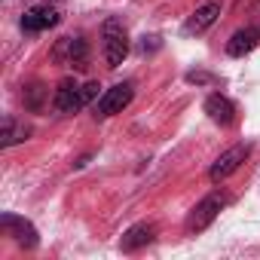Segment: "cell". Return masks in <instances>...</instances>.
Segmentation results:
<instances>
[{
    "instance_id": "9",
    "label": "cell",
    "mask_w": 260,
    "mask_h": 260,
    "mask_svg": "<svg viewBox=\"0 0 260 260\" xmlns=\"http://www.w3.org/2000/svg\"><path fill=\"white\" fill-rule=\"evenodd\" d=\"M217 16H220V4H217V0H205V4L196 7V13L184 22V34H202V31H208L217 22Z\"/></svg>"
},
{
    "instance_id": "14",
    "label": "cell",
    "mask_w": 260,
    "mask_h": 260,
    "mask_svg": "<svg viewBox=\"0 0 260 260\" xmlns=\"http://www.w3.org/2000/svg\"><path fill=\"white\" fill-rule=\"evenodd\" d=\"M43 95H46V89H43L40 83L28 86V89H25V107H28V110H40V107H43Z\"/></svg>"
},
{
    "instance_id": "2",
    "label": "cell",
    "mask_w": 260,
    "mask_h": 260,
    "mask_svg": "<svg viewBox=\"0 0 260 260\" xmlns=\"http://www.w3.org/2000/svg\"><path fill=\"white\" fill-rule=\"evenodd\" d=\"M135 98V86L132 83H116L110 89H104V95L95 101V119H107L113 113H122Z\"/></svg>"
},
{
    "instance_id": "3",
    "label": "cell",
    "mask_w": 260,
    "mask_h": 260,
    "mask_svg": "<svg viewBox=\"0 0 260 260\" xmlns=\"http://www.w3.org/2000/svg\"><path fill=\"white\" fill-rule=\"evenodd\" d=\"M52 58L64 68H74V71H86L89 68V46L83 37H61L52 49Z\"/></svg>"
},
{
    "instance_id": "8",
    "label": "cell",
    "mask_w": 260,
    "mask_h": 260,
    "mask_svg": "<svg viewBox=\"0 0 260 260\" xmlns=\"http://www.w3.org/2000/svg\"><path fill=\"white\" fill-rule=\"evenodd\" d=\"M0 230H4L7 236H13V242L16 245H22V248H37V230H34V223L31 220H25V217H16V214H4L0 217Z\"/></svg>"
},
{
    "instance_id": "13",
    "label": "cell",
    "mask_w": 260,
    "mask_h": 260,
    "mask_svg": "<svg viewBox=\"0 0 260 260\" xmlns=\"http://www.w3.org/2000/svg\"><path fill=\"white\" fill-rule=\"evenodd\" d=\"M0 138H4V141H0L4 147L22 144V141L28 138V128H25V125H19V122H16L13 116H7V119H4V135H0Z\"/></svg>"
},
{
    "instance_id": "4",
    "label": "cell",
    "mask_w": 260,
    "mask_h": 260,
    "mask_svg": "<svg viewBox=\"0 0 260 260\" xmlns=\"http://www.w3.org/2000/svg\"><path fill=\"white\" fill-rule=\"evenodd\" d=\"M223 205H226V196H220V193L205 196V199L190 211V217H187V233H202V230H208V226L214 223V217L220 214Z\"/></svg>"
},
{
    "instance_id": "15",
    "label": "cell",
    "mask_w": 260,
    "mask_h": 260,
    "mask_svg": "<svg viewBox=\"0 0 260 260\" xmlns=\"http://www.w3.org/2000/svg\"><path fill=\"white\" fill-rule=\"evenodd\" d=\"M187 80H190V83H208L211 77H208V74H196V71H193V74H187Z\"/></svg>"
},
{
    "instance_id": "11",
    "label": "cell",
    "mask_w": 260,
    "mask_h": 260,
    "mask_svg": "<svg viewBox=\"0 0 260 260\" xmlns=\"http://www.w3.org/2000/svg\"><path fill=\"white\" fill-rule=\"evenodd\" d=\"M257 43H260V28L248 25V28L236 31V34L226 40V55H230V58H242V55L254 52V49H257Z\"/></svg>"
},
{
    "instance_id": "7",
    "label": "cell",
    "mask_w": 260,
    "mask_h": 260,
    "mask_svg": "<svg viewBox=\"0 0 260 260\" xmlns=\"http://www.w3.org/2000/svg\"><path fill=\"white\" fill-rule=\"evenodd\" d=\"M248 153H251V147L248 144H236V147H230V150H223L217 159H214V166H211V172H208V178L214 181V184H220L223 178H230L245 159H248Z\"/></svg>"
},
{
    "instance_id": "1",
    "label": "cell",
    "mask_w": 260,
    "mask_h": 260,
    "mask_svg": "<svg viewBox=\"0 0 260 260\" xmlns=\"http://www.w3.org/2000/svg\"><path fill=\"white\" fill-rule=\"evenodd\" d=\"M101 49H104L107 68H119L125 61V55H128V34H125L119 19H104V25H101Z\"/></svg>"
},
{
    "instance_id": "12",
    "label": "cell",
    "mask_w": 260,
    "mask_h": 260,
    "mask_svg": "<svg viewBox=\"0 0 260 260\" xmlns=\"http://www.w3.org/2000/svg\"><path fill=\"white\" fill-rule=\"evenodd\" d=\"M153 239H156V226L144 220V223H135V226H128V230L122 233L119 248H122V251H138V248L150 245Z\"/></svg>"
},
{
    "instance_id": "5",
    "label": "cell",
    "mask_w": 260,
    "mask_h": 260,
    "mask_svg": "<svg viewBox=\"0 0 260 260\" xmlns=\"http://www.w3.org/2000/svg\"><path fill=\"white\" fill-rule=\"evenodd\" d=\"M58 22H61V16H58L55 7H49V4H34L31 10L22 13V31H28V34L49 31V28H55Z\"/></svg>"
},
{
    "instance_id": "16",
    "label": "cell",
    "mask_w": 260,
    "mask_h": 260,
    "mask_svg": "<svg viewBox=\"0 0 260 260\" xmlns=\"http://www.w3.org/2000/svg\"><path fill=\"white\" fill-rule=\"evenodd\" d=\"M43 4H52V0H43Z\"/></svg>"
},
{
    "instance_id": "6",
    "label": "cell",
    "mask_w": 260,
    "mask_h": 260,
    "mask_svg": "<svg viewBox=\"0 0 260 260\" xmlns=\"http://www.w3.org/2000/svg\"><path fill=\"white\" fill-rule=\"evenodd\" d=\"M52 107L58 110V113H77L80 107H86V95H83V86L77 83V80H61L58 83V89H55V95H52Z\"/></svg>"
},
{
    "instance_id": "10",
    "label": "cell",
    "mask_w": 260,
    "mask_h": 260,
    "mask_svg": "<svg viewBox=\"0 0 260 260\" xmlns=\"http://www.w3.org/2000/svg\"><path fill=\"white\" fill-rule=\"evenodd\" d=\"M205 113H208L211 122H217V125H223V128L236 122V104H233L226 95H220V92H214V95L205 98Z\"/></svg>"
}]
</instances>
